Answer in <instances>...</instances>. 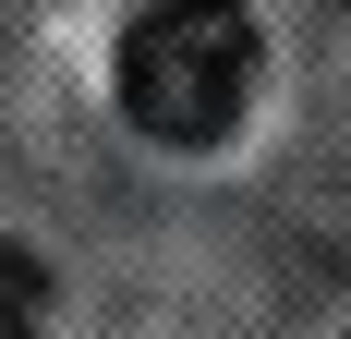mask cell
Instances as JSON below:
<instances>
[{"mask_svg":"<svg viewBox=\"0 0 351 339\" xmlns=\"http://www.w3.org/2000/svg\"><path fill=\"white\" fill-rule=\"evenodd\" d=\"M36 327H49V267L25 242H0V339H36Z\"/></svg>","mask_w":351,"mask_h":339,"instance_id":"cell-2","label":"cell"},{"mask_svg":"<svg viewBox=\"0 0 351 339\" xmlns=\"http://www.w3.org/2000/svg\"><path fill=\"white\" fill-rule=\"evenodd\" d=\"M254 97V12L243 0H158L121 36V109L158 145H218Z\"/></svg>","mask_w":351,"mask_h":339,"instance_id":"cell-1","label":"cell"}]
</instances>
